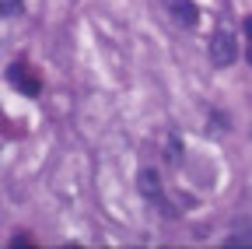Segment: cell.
<instances>
[{
  "instance_id": "obj_5",
  "label": "cell",
  "mask_w": 252,
  "mask_h": 249,
  "mask_svg": "<svg viewBox=\"0 0 252 249\" xmlns=\"http://www.w3.org/2000/svg\"><path fill=\"white\" fill-rule=\"evenodd\" d=\"M165 151H168V162H172V165H179V162H182V147H179V137H175V134L168 137Z\"/></svg>"
},
{
  "instance_id": "obj_7",
  "label": "cell",
  "mask_w": 252,
  "mask_h": 249,
  "mask_svg": "<svg viewBox=\"0 0 252 249\" xmlns=\"http://www.w3.org/2000/svg\"><path fill=\"white\" fill-rule=\"evenodd\" d=\"M245 36L252 39V18H245Z\"/></svg>"
},
{
  "instance_id": "obj_8",
  "label": "cell",
  "mask_w": 252,
  "mask_h": 249,
  "mask_svg": "<svg viewBox=\"0 0 252 249\" xmlns=\"http://www.w3.org/2000/svg\"><path fill=\"white\" fill-rule=\"evenodd\" d=\"M245 56H249V64H252V46H249V53H245Z\"/></svg>"
},
{
  "instance_id": "obj_2",
  "label": "cell",
  "mask_w": 252,
  "mask_h": 249,
  "mask_svg": "<svg viewBox=\"0 0 252 249\" xmlns=\"http://www.w3.org/2000/svg\"><path fill=\"white\" fill-rule=\"evenodd\" d=\"M165 11H168V18L179 25V28H196V21H200V11H196V4L193 0H158Z\"/></svg>"
},
{
  "instance_id": "obj_3",
  "label": "cell",
  "mask_w": 252,
  "mask_h": 249,
  "mask_svg": "<svg viewBox=\"0 0 252 249\" xmlns=\"http://www.w3.org/2000/svg\"><path fill=\"white\" fill-rule=\"evenodd\" d=\"M7 77H11V84L21 91V95H32V99L39 95V81L32 77V71H28L25 64H11V67H7Z\"/></svg>"
},
{
  "instance_id": "obj_1",
  "label": "cell",
  "mask_w": 252,
  "mask_h": 249,
  "mask_svg": "<svg viewBox=\"0 0 252 249\" xmlns=\"http://www.w3.org/2000/svg\"><path fill=\"white\" fill-rule=\"evenodd\" d=\"M207 53H210V64H214V67H231L235 60H238V42H235L231 32H224V28H220V32L210 36Z\"/></svg>"
},
{
  "instance_id": "obj_6",
  "label": "cell",
  "mask_w": 252,
  "mask_h": 249,
  "mask_svg": "<svg viewBox=\"0 0 252 249\" xmlns=\"http://www.w3.org/2000/svg\"><path fill=\"white\" fill-rule=\"evenodd\" d=\"M18 11H21V0H0V14L4 18H18Z\"/></svg>"
},
{
  "instance_id": "obj_4",
  "label": "cell",
  "mask_w": 252,
  "mask_h": 249,
  "mask_svg": "<svg viewBox=\"0 0 252 249\" xmlns=\"http://www.w3.org/2000/svg\"><path fill=\"white\" fill-rule=\"evenodd\" d=\"M137 190H140V197H147V200H158V197H161V176H158V169H140V172H137Z\"/></svg>"
}]
</instances>
